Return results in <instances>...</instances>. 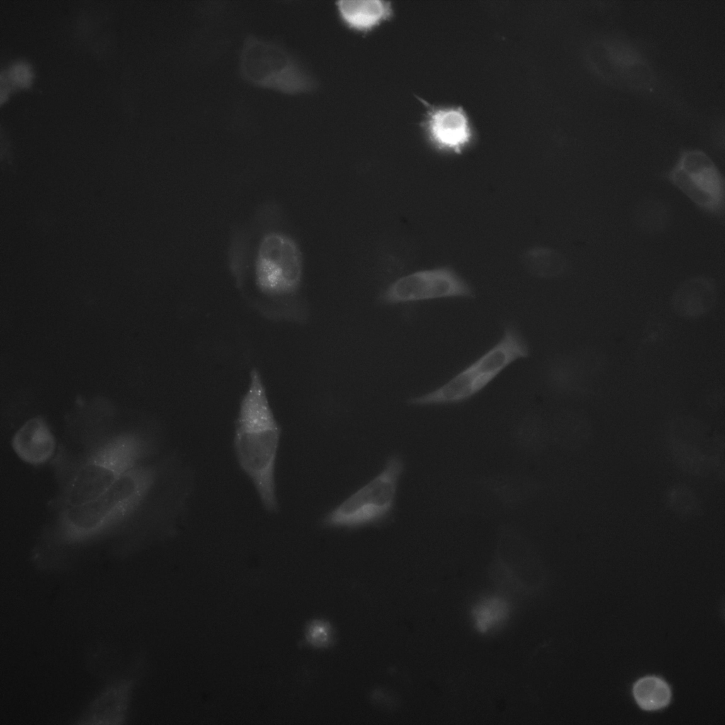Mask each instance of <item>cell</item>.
Here are the masks:
<instances>
[{"mask_svg":"<svg viewBox=\"0 0 725 725\" xmlns=\"http://www.w3.org/2000/svg\"><path fill=\"white\" fill-rule=\"evenodd\" d=\"M268 213L256 219L257 238L249 246L241 232L234 234L230 249L233 275L251 269L235 280L243 298L253 310L271 321L305 324L309 316L301 297L302 254L297 241L275 228Z\"/></svg>","mask_w":725,"mask_h":725,"instance_id":"6da1fadb","label":"cell"},{"mask_svg":"<svg viewBox=\"0 0 725 725\" xmlns=\"http://www.w3.org/2000/svg\"><path fill=\"white\" fill-rule=\"evenodd\" d=\"M281 434L262 375L253 367L239 402L233 446L240 468L269 512L278 509L275 473Z\"/></svg>","mask_w":725,"mask_h":725,"instance_id":"7a4b0ae2","label":"cell"},{"mask_svg":"<svg viewBox=\"0 0 725 725\" xmlns=\"http://www.w3.org/2000/svg\"><path fill=\"white\" fill-rule=\"evenodd\" d=\"M151 466L129 470L99 496L62 508L50 534L57 544L93 540L118 527L139 507L156 480Z\"/></svg>","mask_w":725,"mask_h":725,"instance_id":"3957f363","label":"cell"},{"mask_svg":"<svg viewBox=\"0 0 725 725\" xmlns=\"http://www.w3.org/2000/svg\"><path fill=\"white\" fill-rule=\"evenodd\" d=\"M153 450L152 441L137 433L121 434L96 445L70 473L61 496L62 508L99 496Z\"/></svg>","mask_w":725,"mask_h":725,"instance_id":"277c9868","label":"cell"},{"mask_svg":"<svg viewBox=\"0 0 725 725\" xmlns=\"http://www.w3.org/2000/svg\"><path fill=\"white\" fill-rule=\"evenodd\" d=\"M530 347L518 326L506 322L498 341L440 387L412 396L414 406L455 405L474 397L515 362L528 358Z\"/></svg>","mask_w":725,"mask_h":725,"instance_id":"5b68a950","label":"cell"},{"mask_svg":"<svg viewBox=\"0 0 725 725\" xmlns=\"http://www.w3.org/2000/svg\"><path fill=\"white\" fill-rule=\"evenodd\" d=\"M238 57L240 78L253 87L288 96L310 93L317 87L303 62L276 40L249 34Z\"/></svg>","mask_w":725,"mask_h":725,"instance_id":"8992f818","label":"cell"},{"mask_svg":"<svg viewBox=\"0 0 725 725\" xmlns=\"http://www.w3.org/2000/svg\"><path fill=\"white\" fill-rule=\"evenodd\" d=\"M404 469L401 457L390 456L377 475L323 516L321 526L357 530L385 523L393 513Z\"/></svg>","mask_w":725,"mask_h":725,"instance_id":"52a82bcc","label":"cell"},{"mask_svg":"<svg viewBox=\"0 0 725 725\" xmlns=\"http://www.w3.org/2000/svg\"><path fill=\"white\" fill-rule=\"evenodd\" d=\"M663 177L707 214L721 217L725 208V182L709 156L698 149L682 150Z\"/></svg>","mask_w":725,"mask_h":725,"instance_id":"ba28073f","label":"cell"},{"mask_svg":"<svg viewBox=\"0 0 725 725\" xmlns=\"http://www.w3.org/2000/svg\"><path fill=\"white\" fill-rule=\"evenodd\" d=\"M469 283L453 269L443 266L417 270L392 282L382 293L380 302L396 304L446 298H472Z\"/></svg>","mask_w":725,"mask_h":725,"instance_id":"9c48e42d","label":"cell"},{"mask_svg":"<svg viewBox=\"0 0 725 725\" xmlns=\"http://www.w3.org/2000/svg\"><path fill=\"white\" fill-rule=\"evenodd\" d=\"M426 110L420 126L428 144L442 152L459 154L472 143L471 120L458 105H435L421 99Z\"/></svg>","mask_w":725,"mask_h":725,"instance_id":"30bf717a","label":"cell"},{"mask_svg":"<svg viewBox=\"0 0 725 725\" xmlns=\"http://www.w3.org/2000/svg\"><path fill=\"white\" fill-rule=\"evenodd\" d=\"M592 67L602 76L617 84L646 86L650 79L648 63L633 46L622 40H600L592 45Z\"/></svg>","mask_w":725,"mask_h":725,"instance_id":"8fae6325","label":"cell"},{"mask_svg":"<svg viewBox=\"0 0 725 725\" xmlns=\"http://www.w3.org/2000/svg\"><path fill=\"white\" fill-rule=\"evenodd\" d=\"M133 687L134 680L132 678L112 680L91 701L76 723L86 725L125 724Z\"/></svg>","mask_w":725,"mask_h":725,"instance_id":"7c38bea8","label":"cell"},{"mask_svg":"<svg viewBox=\"0 0 725 725\" xmlns=\"http://www.w3.org/2000/svg\"><path fill=\"white\" fill-rule=\"evenodd\" d=\"M335 6L343 25L360 34L374 31L395 15L392 2L384 0H341Z\"/></svg>","mask_w":725,"mask_h":725,"instance_id":"4fadbf2b","label":"cell"},{"mask_svg":"<svg viewBox=\"0 0 725 725\" xmlns=\"http://www.w3.org/2000/svg\"><path fill=\"white\" fill-rule=\"evenodd\" d=\"M11 445L22 461L35 466L48 462L56 448L50 429L40 417L25 422L13 435Z\"/></svg>","mask_w":725,"mask_h":725,"instance_id":"5bb4252c","label":"cell"},{"mask_svg":"<svg viewBox=\"0 0 725 725\" xmlns=\"http://www.w3.org/2000/svg\"><path fill=\"white\" fill-rule=\"evenodd\" d=\"M717 299L714 280L704 276L690 278L681 283L673 292L671 304L679 316L696 318L709 311Z\"/></svg>","mask_w":725,"mask_h":725,"instance_id":"9a60e30c","label":"cell"},{"mask_svg":"<svg viewBox=\"0 0 725 725\" xmlns=\"http://www.w3.org/2000/svg\"><path fill=\"white\" fill-rule=\"evenodd\" d=\"M521 260L523 268L529 273L544 278L561 275L568 265L561 253L544 246L529 249L523 253Z\"/></svg>","mask_w":725,"mask_h":725,"instance_id":"2e32d148","label":"cell"},{"mask_svg":"<svg viewBox=\"0 0 725 725\" xmlns=\"http://www.w3.org/2000/svg\"><path fill=\"white\" fill-rule=\"evenodd\" d=\"M509 613L510 607L506 600L497 595L486 597L472 608L474 627L480 634H489L505 623Z\"/></svg>","mask_w":725,"mask_h":725,"instance_id":"e0dca14e","label":"cell"},{"mask_svg":"<svg viewBox=\"0 0 725 725\" xmlns=\"http://www.w3.org/2000/svg\"><path fill=\"white\" fill-rule=\"evenodd\" d=\"M633 695L639 706L645 710H656L667 706L671 699L669 685L656 676L638 680L633 687Z\"/></svg>","mask_w":725,"mask_h":725,"instance_id":"ac0fdd59","label":"cell"},{"mask_svg":"<svg viewBox=\"0 0 725 725\" xmlns=\"http://www.w3.org/2000/svg\"><path fill=\"white\" fill-rule=\"evenodd\" d=\"M525 484H527L516 479H492L489 485L502 499L510 504L520 501L523 495H527L529 489L522 488Z\"/></svg>","mask_w":725,"mask_h":725,"instance_id":"d6986e66","label":"cell"},{"mask_svg":"<svg viewBox=\"0 0 725 725\" xmlns=\"http://www.w3.org/2000/svg\"><path fill=\"white\" fill-rule=\"evenodd\" d=\"M640 225L648 230L658 231L663 228L668 217V212L663 205L656 202H649L640 208Z\"/></svg>","mask_w":725,"mask_h":725,"instance_id":"ffe728a7","label":"cell"},{"mask_svg":"<svg viewBox=\"0 0 725 725\" xmlns=\"http://www.w3.org/2000/svg\"><path fill=\"white\" fill-rule=\"evenodd\" d=\"M2 72L11 86H28L30 84L33 78V72L30 64L23 61L13 62L7 69Z\"/></svg>","mask_w":725,"mask_h":725,"instance_id":"44dd1931","label":"cell"}]
</instances>
